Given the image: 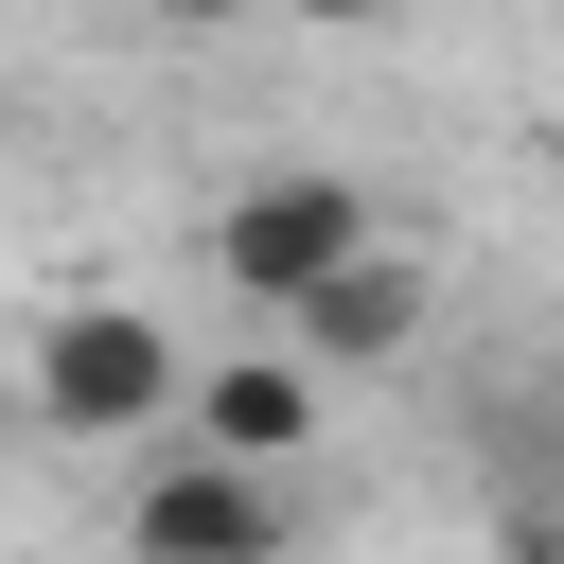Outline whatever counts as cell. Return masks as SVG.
Masks as SVG:
<instances>
[{
	"mask_svg": "<svg viewBox=\"0 0 564 564\" xmlns=\"http://www.w3.org/2000/svg\"><path fill=\"white\" fill-rule=\"evenodd\" d=\"M370 229H388V212H370L352 176H264V194H229V212H212V282H229L247 317H282V300H300V282H335Z\"/></svg>",
	"mask_w": 564,
	"mask_h": 564,
	"instance_id": "obj_3",
	"label": "cell"
},
{
	"mask_svg": "<svg viewBox=\"0 0 564 564\" xmlns=\"http://www.w3.org/2000/svg\"><path fill=\"white\" fill-rule=\"evenodd\" d=\"M141 18H176V35H229V18H282V0H141Z\"/></svg>",
	"mask_w": 564,
	"mask_h": 564,
	"instance_id": "obj_6",
	"label": "cell"
},
{
	"mask_svg": "<svg viewBox=\"0 0 564 564\" xmlns=\"http://www.w3.org/2000/svg\"><path fill=\"white\" fill-rule=\"evenodd\" d=\"M123 546H159V564H264V546H300V494H282V458H229V441L159 423V458L123 476Z\"/></svg>",
	"mask_w": 564,
	"mask_h": 564,
	"instance_id": "obj_2",
	"label": "cell"
},
{
	"mask_svg": "<svg viewBox=\"0 0 564 564\" xmlns=\"http://www.w3.org/2000/svg\"><path fill=\"white\" fill-rule=\"evenodd\" d=\"M176 388H194V352H176V317L123 300V282H70V300L35 317V352H18V405H35L53 441H159Z\"/></svg>",
	"mask_w": 564,
	"mask_h": 564,
	"instance_id": "obj_1",
	"label": "cell"
},
{
	"mask_svg": "<svg viewBox=\"0 0 564 564\" xmlns=\"http://www.w3.org/2000/svg\"><path fill=\"white\" fill-rule=\"evenodd\" d=\"M546 423H564V405H546Z\"/></svg>",
	"mask_w": 564,
	"mask_h": 564,
	"instance_id": "obj_8",
	"label": "cell"
},
{
	"mask_svg": "<svg viewBox=\"0 0 564 564\" xmlns=\"http://www.w3.org/2000/svg\"><path fill=\"white\" fill-rule=\"evenodd\" d=\"M423 317H441V282H423V247H388V229H370L335 282L282 300V335H300L317 370H388V352H423Z\"/></svg>",
	"mask_w": 564,
	"mask_h": 564,
	"instance_id": "obj_4",
	"label": "cell"
},
{
	"mask_svg": "<svg viewBox=\"0 0 564 564\" xmlns=\"http://www.w3.org/2000/svg\"><path fill=\"white\" fill-rule=\"evenodd\" d=\"M317 352L300 335H264V352H194V388H176V441H229V458H300L317 441Z\"/></svg>",
	"mask_w": 564,
	"mask_h": 564,
	"instance_id": "obj_5",
	"label": "cell"
},
{
	"mask_svg": "<svg viewBox=\"0 0 564 564\" xmlns=\"http://www.w3.org/2000/svg\"><path fill=\"white\" fill-rule=\"evenodd\" d=\"M282 18H317V35H370V18H388V0H282Z\"/></svg>",
	"mask_w": 564,
	"mask_h": 564,
	"instance_id": "obj_7",
	"label": "cell"
}]
</instances>
